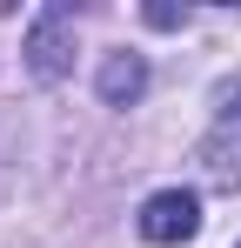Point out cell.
<instances>
[{"instance_id": "obj_3", "label": "cell", "mask_w": 241, "mask_h": 248, "mask_svg": "<svg viewBox=\"0 0 241 248\" xmlns=\"http://www.w3.org/2000/svg\"><path fill=\"white\" fill-rule=\"evenodd\" d=\"M208 174L228 181V188H241V101L214 121V134H208Z\"/></svg>"}, {"instance_id": "obj_5", "label": "cell", "mask_w": 241, "mask_h": 248, "mask_svg": "<svg viewBox=\"0 0 241 248\" xmlns=\"http://www.w3.org/2000/svg\"><path fill=\"white\" fill-rule=\"evenodd\" d=\"M235 248H241V242H235Z\"/></svg>"}, {"instance_id": "obj_4", "label": "cell", "mask_w": 241, "mask_h": 248, "mask_svg": "<svg viewBox=\"0 0 241 248\" xmlns=\"http://www.w3.org/2000/svg\"><path fill=\"white\" fill-rule=\"evenodd\" d=\"M141 87H148V61L141 54H107L101 61V101L107 108H134Z\"/></svg>"}, {"instance_id": "obj_1", "label": "cell", "mask_w": 241, "mask_h": 248, "mask_svg": "<svg viewBox=\"0 0 241 248\" xmlns=\"http://www.w3.org/2000/svg\"><path fill=\"white\" fill-rule=\"evenodd\" d=\"M141 242H154V248H181V242H195L201 235V195L195 188H161V195H148L141 202Z\"/></svg>"}, {"instance_id": "obj_2", "label": "cell", "mask_w": 241, "mask_h": 248, "mask_svg": "<svg viewBox=\"0 0 241 248\" xmlns=\"http://www.w3.org/2000/svg\"><path fill=\"white\" fill-rule=\"evenodd\" d=\"M67 61H74V14L67 7L34 14V27H27V67H34L40 81H60Z\"/></svg>"}]
</instances>
